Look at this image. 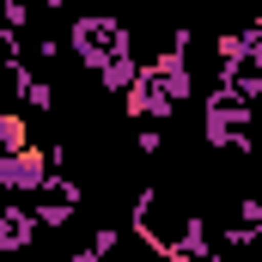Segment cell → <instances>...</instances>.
Returning a JSON list of instances; mask_svg holds the SVG:
<instances>
[{
	"label": "cell",
	"instance_id": "6da1fadb",
	"mask_svg": "<svg viewBox=\"0 0 262 262\" xmlns=\"http://www.w3.org/2000/svg\"><path fill=\"white\" fill-rule=\"evenodd\" d=\"M134 232L146 238L152 256H189L195 250V232H201V213L189 207L183 189L152 183V189H140V201H134Z\"/></svg>",
	"mask_w": 262,
	"mask_h": 262
}]
</instances>
